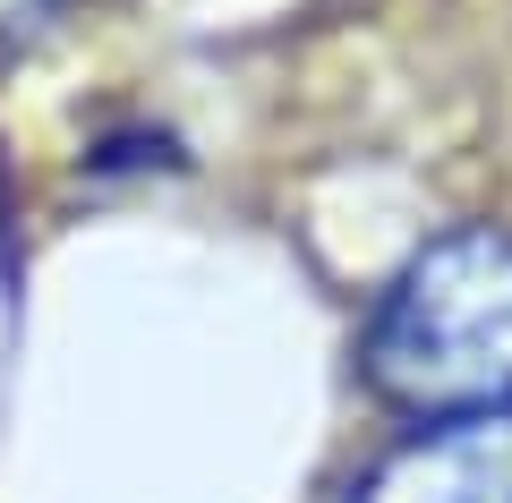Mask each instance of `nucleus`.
Here are the masks:
<instances>
[{"label": "nucleus", "mask_w": 512, "mask_h": 503, "mask_svg": "<svg viewBox=\"0 0 512 503\" xmlns=\"http://www.w3.org/2000/svg\"><path fill=\"white\" fill-rule=\"evenodd\" d=\"M359 384L402 418L512 410V222L419 239L359 316Z\"/></svg>", "instance_id": "f257e3e1"}, {"label": "nucleus", "mask_w": 512, "mask_h": 503, "mask_svg": "<svg viewBox=\"0 0 512 503\" xmlns=\"http://www.w3.org/2000/svg\"><path fill=\"white\" fill-rule=\"evenodd\" d=\"M342 503H512V410L410 418L359 461Z\"/></svg>", "instance_id": "f03ea898"}, {"label": "nucleus", "mask_w": 512, "mask_h": 503, "mask_svg": "<svg viewBox=\"0 0 512 503\" xmlns=\"http://www.w3.org/2000/svg\"><path fill=\"white\" fill-rule=\"evenodd\" d=\"M128 171H188L180 137L154 120H128V128H103L86 145V180H128Z\"/></svg>", "instance_id": "7ed1b4c3"}, {"label": "nucleus", "mask_w": 512, "mask_h": 503, "mask_svg": "<svg viewBox=\"0 0 512 503\" xmlns=\"http://www.w3.org/2000/svg\"><path fill=\"white\" fill-rule=\"evenodd\" d=\"M60 18H69V0H0V43H9V52H18V43H43Z\"/></svg>", "instance_id": "20e7f679"}]
</instances>
